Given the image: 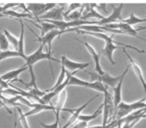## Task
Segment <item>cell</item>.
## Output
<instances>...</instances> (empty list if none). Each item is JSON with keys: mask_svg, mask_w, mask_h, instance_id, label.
<instances>
[{"mask_svg": "<svg viewBox=\"0 0 146 128\" xmlns=\"http://www.w3.org/2000/svg\"><path fill=\"white\" fill-rule=\"evenodd\" d=\"M1 107H2V105H0V108H1Z\"/></svg>", "mask_w": 146, "mask_h": 128, "instance_id": "obj_34", "label": "cell"}, {"mask_svg": "<svg viewBox=\"0 0 146 128\" xmlns=\"http://www.w3.org/2000/svg\"><path fill=\"white\" fill-rule=\"evenodd\" d=\"M66 96H67L66 89L62 90V91L58 94V99H57L56 105L54 106V108H55L54 113L60 114V111H62V109L64 108L65 102H66Z\"/></svg>", "mask_w": 146, "mask_h": 128, "instance_id": "obj_19", "label": "cell"}, {"mask_svg": "<svg viewBox=\"0 0 146 128\" xmlns=\"http://www.w3.org/2000/svg\"><path fill=\"white\" fill-rule=\"evenodd\" d=\"M25 6L27 7L26 10L27 12H30V14L33 17H38L39 15H41L42 13H44L45 11H49L52 8H54L56 6L55 3H48V4H37V3H28L25 4Z\"/></svg>", "mask_w": 146, "mask_h": 128, "instance_id": "obj_9", "label": "cell"}, {"mask_svg": "<svg viewBox=\"0 0 146 128\" xmlns=\"http://www.w3.org/2000/svg\"><path fill=\"white\" fill-rule=\"evenodd\" d=\"M38 21L41 23V25H38L37 23H34V22H33V24H35V26L39 27V28L41 29V36L40 37H43L46 33H48L49 31L56 29V27H55L53 24H50V23L45 22V21H42V20H38Z\"/></svg>", "mask_w": 146, "mask_h": 128, "instance_id": "obj_22", "label": "cell"}, {"mask_svg": "<svg viewBox=\"0 0 146 128\" xmlns=\"http://www.w3.org/2000/svg\"><path fill=\"white\" fill-rule=\"evenodd\" d=\"M83 10H84V4H82V7L79 9V10H75L73 11V12L69 13L65 19L66 21H78L81 19V16H82V13H83Z\"/></svg>", "mask_w": 146, "mask_h": 128, "instance_id": "obj_24", "label": "cell"}, {"mask_svg": "<svg viewBox=\"0 0 146 128\" xmlns=\"http://www.w3.org/2000/svg\"><path fill=\"white\" fill-rule=\"evenodd\" d=\"M146 21V18H139V17L135 16L133 12L130 13L129 17L126 19H122L121 22L122 23H125V24L129 25V26H132V25H135L138 24V23H144Z\"/></svg>", "mask_w": 146, "mask_h": 128, "instance_id": "obj_21", "label": "cell"}, {"mask_svg": "<svg viewBox=\"0 0 146 128\" xmlns=\"http://www.w3.org/2000/svg\"><path fill=\"white\" fill-rule=\"evenodd\" d=\"M0 91H1V89H0Z\"/></svg>", "mask_w": 146, "mask_h": 128, "instance_id": "obj_36", "label": "cell"}, {"mask_svg": "<svg viewBox=\"0 0 146 128\" xmlns=\"http://www.w3.org/2000/svg\"><path fill=\"white\" fill-rule=\"evenodd\" d=\"M86 127H87V123H86V122L79 121L76 125L72 126L71 128H86Z\"/></svg>", "mask_w": 146, "mask_h": 128, "instance_id": "obj_33", "label": "cell"}, {"mask_svg": "<svg viewBox=\"0 0 146 128\" xmlns=\"http://www.w3.org/2000/svg\"><path fill=\"white\" fill-rule=\"evenodd\" d=\"M145 106H146L145 97L142 98L139 101L134 102V103H130V104L120 101V103L118 104L117 107L115 108L116 120L125 117V116L133 113L134 111H137V110H140V109H145Z\"/></svg>", "mask_w": 146, "mask_h": 128, "instance_id": "obj_2", "label": "cell"}, {"mask_svg": "<svg viewBox=\"0 0 146 128\" xmlns=\"http://www.w3.org/2000/svg\"><path fill=\"white\" fill-rule=\"evenodd\" d=\"M9 42L7 40V38L5 37L4 34L0 33V49L2 51H7L9 50Z\"/></svg>", "mask_w": 146, "mask_h": 128, "instance_id": "obj_28", "label": "cell"}, {"mask_svg": "<svg viewBox=\"0 0 146 128\" xmlns=\"http://www.w3.org/2000/svg\"><path fill=\"white\" fill-rule=\"evenodd\" d=\"M3 32H4L3 34L5 35V37L7 38L8 42L13 46V49H14V51H17V48H18V38H17V37H15L14 35L11 34V33L9 32L8 30H6V29H5Z\"/></svg>", "mask_w": 146, "mask_h": 128, "instance_id": "obj_25", "label": "cell"}, {"mask_svg": "<svg viewBox=\"0 0 146 128\" xmlns=\"http://www.w3.org/2000/svg\"><path fill=\"white\" fill-rule=\"evenodd\" d=\"M128 70H129V66H127V67H126V69L124 70L123 73H122L121 75L116 76V77H113V76H111L109 73H107V72H104L102 75H99V74H97L96 72H88V74H89L90 77H91L92 82L99 81V82H101L103 85L110 86V87L114 88L116 86V84L118 83V81L121 79L122 76H123L124 74L127 73Z\"/></svg>", "mask_w": 146, "mask_h": 128, "instance_id": "obj_3", "label": "cell"}, {"mask_svg": "<svg viewBox=\"0 0 146 128\" xmlns=\"http://www.w3.org/2000/svg\"><path fill=\"white\" fill-rule=\"evenodd\" d=\"M11 57H19V54L14 50L1 51V52H0V62L7 58H11Z\"/></svg>", "mask_w": 146, "mask_h": 128, "instance_id": "obj_27", "label": "cell"}, {"mask_svg": "<svg viewBox=\"0 0 146 128\" xmlns=\"http://www.w3.org/2000/svg\"><path fill=\"white\" fill-rule=\"evenodd\" d=\"M78 40V39H77ZM80 43H82V44L84 45V46L87 48L88 52L90 53V55L92 56V58H93L94 60V63H95V71L97 74H99V75H102V74L104 73L103 69L101 68V65H100V53L99 52H96L95 49L93 48V47L91 46V45L89 44V43L85 42V41H82V40H78Z\"/></svg>", "mask_w": 146, "mask_h": 128, "instance_id": "obj_11", "label": "cell"}, {"mask_svg": "<svg viewBox=\"0 0 146 128\" xmlns=\"http://www.w3.org/2000/svg\"><path fill=\"white\" fill-rule=\"evenodd\" d=\"M96 97H97V95H96V96H94V97L92 98V99L88 100V101L86 102V103H84L83 105H82V106H80V107H78V108H76V109H66V108H63L62 110H64V111H69V112H71V113H72V116H71V117H70V119L68 120V122H67V123L65 124V125L63 126L62 128H68L69 126H71V125H72V124L74 123V122H75L76 120H77V118L79 117V115H80V114H81V112L84 110V108H85L86 106H87L88 104L90 103V102H91V101H93V100L95 99Z\"/></svg>", "mask_w": 146, "mask_h": 128, "instance_id": "obj_13", "label": "cell"}, {"mask_svg": "<svg viewBox=\"0 0 146 128\" xmlns=\"http://www.w3.org/2000/svg\"><path fill=\"white\" fill-rule=\"evenodd\" d=\"M139 121L140 120H134V121L130 122V123H124L123 125H121V127L120 128H133L134 126H135V124Z\"/></svg>", "mask_w": 146, "mask_h": 128, "instance_id": "obj_32", "label": "cell"}, {"mask_svg": "<svg viewBox=\"0 0 146 128\" xmlns=\"http://www.w3.org/2000/svg\"><path fill=\"white\" fill-rule=\"evenodd\" d=\"M103 107H102V113H103V122L102 125L103 127H105L108 124V120H109V116H111L113 114V112L115 111L113 104V98L110 95V93L108 92V90H106L104 92V102L102 103Z\"/></svg>", "mask_w": 146, "mask_h": 128, "instance_id": "obj_5", "label": "cell"}, {"mask_svg": "<svg viewBox=\"0 0 146 128\" xmlns=\"http://www.w3.org/2000/svg\"><path fill=\"white\" fill-rule=\"evenodd\" d=\"M122 50H123L124 54H125L126 56H127L128 60H129V62H130V65L132 66V68H133V70H134V72H135L136 76H137L138 79H139L140 82H141L142 86H143V88H144V91H146V85H145V80H144L143 72H142V70H141V68H140V66H139V64H138V62H136V61L134 60V59L132 58V57L130 56L129 54H128L125 48H123Z\"/></svg>", "mask_w": 146, "mask_h": 128, "instance_id": "obj_14", "label": "cell"}, {"mask_svg": "<svg viewBox=\"0 0 146 128\" xmlns=\"http://www.w3.org/2000/svg\"><path fill=\"white\" fill-rule=\"evenodd\" d=\"M19 22H20L21 31H20V37L18 39V48H17L16 52L19 54V57H21V58H23L25 60L26 55H25L24 52V23H23L22 19H19Z\"/></svg>", "mask_w": 146, "mask_h": 128, "instance_id": "obj_17", "label": "cell"}, {"mask_svg": "<svg viewBox=\"0 0 146 128\" xmlns=\"http://www.w3.org/2000/svg\"><path fill=\"white\" fill-rule=\"evenodd\" d=\"M61 63H62L63 65H64L65 69H69L71 71H78V70H83L85 69L86 67L90 65L89 62H86V63H79V62H74V61L70 60V59L66 58L65 55H63L61 57Z\"/></svg>", "mask_w": 146, "mask_h": 128, "instance_id": "obj_12", "label": "cell"}, {"mask_svg": "<svg viewBox=\"0 0 146 128\" xmlns=\"http://www.w3.org/2000/svg\"><path fill=\"white\" fill-rule=\"evenodd\" d=\"M47 110H51V111H54L55 108L54 106L50 105V104H40V103H34L33 104V107L30 111L26 112L24 113L25 117H28V116L31 115H34V114H37L39 112H42V111H47Z\"/></svg>", "mask_w": 146, "mask_h": 128, "instance_id": "obj_15", "label": "cell"}, {"mask_svg": "<svg viewBox=\"0 0 146 128\" xmlns=\"http://www.w3.org/2000/svg\"><path fill=\"white\" fill-rule=\"evenodd\" d=\"M81 7H82V4H80V3H71V4H68V10H67L66 12L63 13V16L66 17L69 13L77 10L78 8H81Z\"/></svg>", "mask_w": 146, "mask_h": 128, "instance_id": "obj_31", "label": "cell"}, {"mask_svg": "<svg viewBox=\"0 0 146 128\" xmlns=\"http://www.w3.org/2000/svg\"><path fill=\"white\" fill-rule=\"evenodd\" d=\"M15 109L17 110V112H18V114H19V119H20V122H21V124H22L23 128H30V127H29V125H28V123H27V119H26V117L24 116V113H23L22 110H21L18 106H16V107H15Z\"/></svg>", "mask_w": 146, "mask_h": 128, "instance_id": "obj_29", "label": "cell"}, {"mask_svg": "<svg viewBox=\"0 0 146 128\" xmlns=\"http://www.w3.org/2000/svg\"><path fill=\"white\" fill-rule=\"evenodd\" d=\"M67 4H56L54 8L45 13L43 16L36 17L37 20H52V21H63V13Z\"/></svg>", "mask_w": 146, "mask_h": 128, "instance_id": "obj_6", "label": "cell"}, {"mask_svg": "<svg viewBox=\"0 0 146 128\" xmlns=\"http://www.w3.org/2000/svg\"><path fill=\"white\" fill-rule=\"evenodd\" d=\"M105 27L110 28V29L119 30L120 32H121V34H126V35H129V36H133V37H136V38H139V39H141V40H145L143 37H140L139 35H138V33H137L138 30L144 29L145 27H140V28H138V29H134V28H132L131 26H129V25L125 24V23H122V22L105 25Z\"/></svg>", "mask_w": 146, "mask_h": 128, "instance_id": "obj_8", "label": "cell"}, {"mask_svg": "<svg viewBox=\"0 0 146 128\" xmlns=\"http://www.w3.org/2000/svg\"><path fill=\"white\" fill-rule=\"evenodd\" d=\"M73 31H77V32L80 33V34H85V35H90V36H94V37H96V38L102 39V40L105 41V46H104V48L102 49V53H103V54L107 57L108 60L110 61V63H111L112 65H115V64H116V62L113 60V52L116 50V49H117V46H116L115 44L122 45V46L126 47V48H131V49L135 50L136 52H138V53H144V52H145L144 50H141V49H139V48H136V47L131 46V45L124 44V43L114 41L113 40V35H111V36H108V35H106L105 33L87 32V31H83V30H73Z\"/></svg>", "mask_w": 146, "mask_h": 128, "instance_id": "obj_1", "label": "cell"}, {"mask_svg": "<svg viewBox=\"0 0 146 128\" xmlns=\"http://www.w3.org/2000/svg\"><path fill=\"white\" fill-rule=\"evenodd\" d=\"M26 70H27L26 66H22V67L18 68V69L11 70V71L6 72L5 74H3V75L0 76V78H1L3 81L9 83V82H11V81H13V80L16 79V78L18 77L19 74H21L22 72H24V71H26Z\"/></svg>", "mask_w": 146, "mask_h": 128, "instance_id": "obj_16", "label": "cell"}, {"mask_svg": "<svg viewBox=\"0 0 146 128\" xmlns=\"http://www.w3.org/2000/svg\"><path fill=\"white\" fill-rule=\"evenodd\" d=\"M0 16H2V15H1V14H0Z\"/></svg>", "mask_w": 146, "mask_h": 128, "instance_id": "obj_35", "label": "cell"}, {"mask_svg": "<svg viewBox=\"0 0 146 128\" xmlns=\"http://www.w3.org/2000/svg\"><path fill=\"white\" fill-rule=\"evenodd\" d=\"M2 16L4 15H7V16H10V17H15V18H33V16L30 14V13H18L14 10H6L2 13Z\"/></svg>", "mask_w": 146, "mask_h": 128, "instance_id": "obj_23", "label": "cell"}, {"mask_svg": "<svg viewBox=\"0 0 146 128\" xmlns=\"http://www.w3.org/2000/svg\"><path fill=\"white\" fill-rule=\"evenodd\" d=\"M102 107H103V105L101 104V106H100V107L98 108V109L96 110V111L94 112L93 114H90V115H82V114H80L79 117L77 118V120H79V121H82V122H86V123L92 121V120H94L95 118H97L98 116H99L100 114L102 113Z\"/></svg>", "mask_w": 146, "mask_h": 128, "instance_id": "obj_20", "label": "cell"}, {"mask_svg": "<svg viewBox=\"0 0 146 128\" xmlns=\"http://www.w3.org/2000/svg\"><path fill=\"white\" fill-rule=\"evenodd\" d=\"M63 31H60L58 29H54V30H51L49 31L48 33L44 35L43 37H40V36H36L37 39L40 41V45H42L43 47L45 45H47V49H48V53H52L51 51V48H52V42L56 37L60 36L61 34H63Z\"/></svg>", "mask_w": 146, "mask_h": 128, "instance_id": "obj_10", "label": "cell"}, {"mask_svg": "<svg viewBox=\"0 0 146 128\" xmlns=\"http://www.w3.org/2000/svg\"><path fill=\"white\" fill-rule=\"evenodd\" d=\"M127 74V73H126ZM126 74H124L123 76L121 77V79L118 81V83L116 84V86L113 88V104H114V108L117 107V105L120 103L121 101V89H122V83H123V80H124V77H125Z\"/></svg>", "mask_w": 146, "mask_h": 128, "instance_id": "obj_18", "label": "cell"}, {"mask_svg": "<svg viewBox=\"0 0 146 128\" xmlns=\"http://www.w3.org/2000/svg\"><path fill=\"white\" fill-rule=\"evenodd\" d=\"M66 69H65V67H64V65H63L62 63H61V72H60V75L58 76V79H57V81H56V83L54 84V86H53L52 88H51L50 90H48V91H52V90H54V89H56L58 86H60L61 84L64 82V80H65V76H66Z\"/></svg>", "mask_w": 146, "mask_h": 128, "instance_id": "obj_26", "label": "cell"}, {"mask_svg": "<svg viewBox=\"0 0 146 128\" xmlns=\"http://www.w3.org/2000/svg\"><path fill=\"white\" fill-rule=\"evenodd\" d=\"M67 85L83 86V87H86V88H91V89L95 90V91H98V92H101V93H104L106 90H108L107 86L103 85V84L99 81L88 82V81H85V80L79 79V78L75 77V76H71Z\"/></svg>", "mask_w": 146, "mask_h": 128, "instance_id": "obj_4", "label": "cell"}, {"mask_svg": "<svg viewBox=\"0 0 146 128\" xmlns=\"http://www.w3.org/2000/svg\"><path fill=\"white\" fill-rule=\"evenodd\" d=\"M59 115L60 114L55 113V121L51 124H45L40 123V126L42 128H59Z\"/></svg>", "mask_w": 146, "mask_h": 128, "instance_id": "obj_30", "label": "cell"}, {"mask_svg": "<svg viewBox=\"0 0 146 128\" xmlns=\"http://www.w3.org/2000/svg\"><path fill=\"white\" fill-rule=\"evenodd\" d=\"M124 5L123 4H119L116 8H113L112 13L107 17H104L102 20L100 21H95V25L97 26H105V25H109L111 23H119L122 21V16H121V12H122V8H123Z\"/></svg>", "mask_w": 146, "mask_h": 128, "instance_id": "obj_7", "label": "cell"}]
</instances>
